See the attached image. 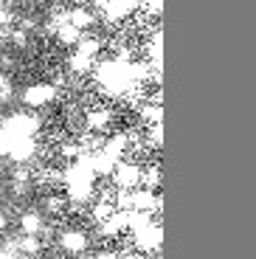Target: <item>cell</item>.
I'll list each match as a JSON object with an SVG mask.
<instances>
[{"instance_id":"obj_1","label":"cell","mask_w":256,"mask_h":259,"mask_svg":"<svg viewBox=\"0 0 256 259\" xmlns=\"http://www.w3.org/2000/svg\"><path fill=\"white\" fill-rule=\"evenodd\" d=\"M57 251L68 259H82L90 251V234L84 228H62L57 234Z\"/></svg>"},{"instance_id":"obj_2","label":"cell","mask_w":256,"mask_h":259,"mask_svg":"<svg viewBox=\"0 0 256 259\" xmlns=\"http://www.w3.org/2000/svg\"><path fill=\"white\" fill-rule=\"evenodd\" d=\"M57 84L51 82H34L28 84V88H23V93H20V102H23V107H28V110H39V107H48V104L57 99Z\"/></svg>"},{"instance_id":"obj_3","label":"cell","mask_w":256,"mask_h":259,"mask_svg":"<svg viewBox=\"0 0 256 259\" xmlns=\"http://www.w3.org/2000/svg\"><path fill=\"white\" fill-rule=\"evenodd\" d=\"M17 231L20 237H45L51 228H48V217L39 208H23L17 214Z\"/></svg>"},{"instance_id":"obj_4","label":"cell","mask_w":256,"mask_h":259,"mask_svg":"<svg viewBox=\"0 0 256 259\" xmlns=\"http://www.w3.org/2000/svg\"><path fill=\"white\" fill-rule=\"evenodd\" d=\"M138 181H141V169L135 166V163H130V161L115 163L113 183H115L118 192H130V189H135V186H138Z\"/></svg>"},{"instance_id":"obj_5","label":"cell","mask_w":256,"mask_h":259,"mask_svg":"<svg viewBox=\"0 0 256 259\" xmlns=\"http://www.w3.org/2000/svg\"><path fill=\"white\" fill-rule=\"evenodd\" d=\"M110 124H113V110H110V107H90V110L84 113V127H88L90 133H104Z\"/></svg>"},{"instance_id":"obj_6","label":"cell","mask_w":256,"mask_h":259,"mask_svg":"<svg viewBox=\"0 0 256 259\" xmlns=\"http://www.w3.org/2000/svg\"><path fill=\"white\" fill-rule=\"evenodd\" d=\"M42 251H45L42 237H17V240H14V253H17V256L42 259Z\"/></svg>"},{"instance_id":"obj_7","label":"cell","mask_w":256,"mask_h":259,"mask_svg":"<svg viewBox=\"0 0 256 259\" xmlns=\"http://www.w3.org/2000/svg\"><path fill=\"white\" fill-rule=\"evenodd\" d=\"M71 206V203H68V197H65V192H45L42 197H39V211L45 214V217H48V214H62L65 208Z\"/></svg>"},{"instance_id":"obj_8","label":"cell","mask_w":256,"mask_h":259,"mask_svg":"<svg viewBox=\"0 0 256 259\" xmlns=\"http://www.w3.org/2000/svg\"><path fill=\"white\" fill-rule=\"evenodd\" d=\"M68 23H71L73 28H79V31H88V28L96 26V17H93V12H90L88 6H73L71 12H68Z\"/></svg>"},{"instance_id":"obj_9","label":"cell","mask_w":256,"mask_h":259,"mask_svg":"<svg viewBox=\"0 0 256 259\" xmlns=\"http://www.w3.org/2000/svg\"><path fill=\"white\" fill-rule=\"evenodd\" d=\"M82 37H84V34L79 31V28H73L71 23H65V26L57 28V42L62 48H76L79 42H82Z\"/></svg>"},{"instance_id":"obj_10","label":"cell","mask_w":256,"mask_h":259,"mask_svg":"<svg viewBox=\"0 0 256 259\" xmlns=\"http://www.w3.org/2000/svg\"><path fill=\"white\" fill-rule=\"evenodd\" d=\"M68 71L76 73V76L90 73L93 71V57H88V54H82V51H73L71 57H68Z\"/></svg>"},{"instance_id":"obj_11","label":"cell","mask_w":256,"mask_h":259,"mask_svg":"<svg viewBox=\"0 0 256 259\" xmlns=\"http://www.w3.org/2000/svg\"><path fill=\"white\" fill-rule=\"evenodd\" d=\"M14 99V79L6 71H0V104H6Z\"/></svg>"},{"instance_id":"obj_12","label":"cell","mask_w":256,"mask_h":259,"mask_svg":"<svg viewBox=\"0 0 256 259\" xmlns=\"http://www.w3.org/2000/svg\"><path fill=\"white\" fill-rule=\"evenodd\" d=\"M9 42H12V48H17V51H23V48H28V31H23V28H9Z\"/></svg>"},{"instance_id":"obj_13","label":"cell","mask_w":256,"mask_h":259,"mask_svg":"<svg viewBox=\"0 0 256 259\" xmlns=\"http://www.w3.org/2000/svg\"><path fill=\"white\" fill-rule=\"evenodd\" d=\"M12 23H14V12H12L9 6H3V3H0V31H3V34H9Z\"/></svg>"},{"instance_id":"obj_14","label":"cell","mask_w":256,"mask_h":259,"mask_svg":"<svg viewBox=\"0 0 256 259\" xmlns=\"http://www.w3.org/2000/svg\"><path fill=\"white\" fill-rule=\"evenodd\" d=\"M88 259H118V251H113V248H99V251H93Z\"/></svg>"},{"instance_id":"obj_15","label":"cell","mask_w":256,"mask_h":259,"mask_svg":"<svg viewBox=\"0 0 256 259\" xmlns=\"http://www.w3.org/2000/svg\"><path fill=\"white\" fill-rule=\"evenodd\" d=\"M118 259H138V256L133 251H124V253H118Z\"/></svg>"},{"instance_id":"obj_16","label":"cell","mask_w":256,"mask_h":259,"mask_svg":"<svg viewBox=\"0 0 256 259\" xmlns=\"http://www.w3.org/2000/svg\"><path fill=\"white\" fill-rule=\"evenodd\" d=\"M42 259H68V256H62V253H51V256H42Z\"/></svg>"},{"instance_id":"obj_17","label":"cell","mask_w":256,"mask_h":259,"mask_svg":"<svg viewBox=\"0 0 256 259\" xmlns=\"http://www.w3.org/2000/svg\"><path fill=\"white\" fill-rule=\"evenodd\" d=\"M0 113H3V104H0Z\"/></svg>"}]
</instances>
